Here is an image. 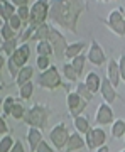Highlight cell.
I'll list each match as a JSON object with an SVG mask.
<instances>
[{"mask_svg": "<svg viewBox=\"0 0 125 152\" xmlns=\"http://www.w3.org/2000/svg\"><path fill=\"white\" fill-rule=\"evenodd\" d=\"M48 15H49V2L48 0H37L34 2V5L31 7V15H29V29H36L39 26H42L44 22L48 20Z\"/></svg>", "mask_w": 125, "mask_h": 152, "instance_id": "obj_4", "label": "cell"}, {"mask_svg": "<svg viewBox=\"0 0 125 152\" xmlns=\"http://www.w3.org/2000/svg\"><path fill=\"white\" fill-rule=\"evenodd\" d=\"M124 137H125V135H124Z\"/></svg>", "mask_w": 125, "mask_h": 152, "instance_id": "obj_49", "label": "cell"}, {"mask_svg": "<svg viewBox=\"0 0 125 152\" xmlns=\"http://www.w3.org/2000/svg\"><path fill=\"white\" fill-rule=\"evenodd\" d=\"M75 129H76V132H80V134H86L91 127H90V122H88L86 117H83V115H78V117H75Z\"/></svg>", "mask_w": 125, "mask_h": 152, "instance_id": "obj_24", "label": "cell"}, {"mask_svg": "<svg viewBox=\"0 0 125 152\" xmlns=\"http://www.w3.org/2000/svg\"><path fill=\"white\" fill-rule=\"evenodd\" d=\"M7 22H9V26H10V27L14 29L15 32H17V31H20V27H22V20L19 19V15H17V14H14V15H12Z\"/></svg>", "mask_w": 125, "mask_h": 152, "instance_id": "obj_36", "label": "cell"}, {"mask_svg": "<svg viewBox=\"0 0 125 152\" xmlns=\"http://www.w3.org/2000/svg\"><path fill=\"white\" fill-rule=\"evenodd\" d=\"M96 152H110V147L103 144V145H100V147L96 149Z\"/></svg>", "mask_w": 125, "mask_h": 152, "instance_id": "obj_42", "label": "cell"}, {"mask_svg": "<svg viewBox=\"0 0 125 152\" xmlns=\"http://www.w3.org/2000/svg\"><path fill=\"white\" fill-rule=\"evenodd\" d=\"M15 103V98L14 96H5L2 100V115L4 117H10V110Z\"/></svg>", "mask_w": 125, "mask_h": 152, "instance_id": "obj_29", "label": "cell"}, {"mask_svg": "<svg viewBox=\"0 0 125 152\" xmlns=\"http://www.w3.org/2000/svg\"><path fill=\"white\" fill-rule=\"evenodd\" d=\"M2 24H4V20H2V17H0V26H2Z\"/></svg>", "mask_w": 125, "mask_h": 152, "instance_id": "obj_44", "label": "cell"}, {"mask_svg": "<svg viewBox=\"0 0 125 152\" xmlns=\"http://www.w3.org/2000/svg\"><path fill=\"white\" fill-rule=\"evenodd\" d=\"M85 147V139L81 137V134L80 132H73V134H69V137H68V142H66V152H75V151H80V149H83Z\"/></svg>", "mask_w": 125, "mask_h": 152, "instance_id": "obj_13", "label": "cell"}, {"mask_svg": "<svg viewBox=\"0 0 125 152\" xmlns=\"http://www.w3.org/2000/svg\"><path fill=\"white\" fill-rule=\"evenodd\" d=\"M86 48L85 42H73V44H68V48L64 51V58L66 59H73V58H76L78 54H83V49Z\"/></svg>", "mask_w": 125, "mask_h": 152, "instance_id": "obj_19", "label": "cell"}, {"mask_svg": "<svg viewBox=\"0 0 125 152\" xmlns=\"http://www.w3.org/2000/svg\"><path fill=\"white\" fill-rule=\"evenodd\" d=\"M7 61H5V58H4V56L0 54V71H2V68H4V64H5Z\"/></svg>", "mask_w": 125, "mask_h": 152, "instance_id": "obj_43", "label": "cell"}, {"mask_svg": "<svg viewBox=\"0 0 125 152\" xmlns=\"http://www.w3.org/2000/svg\"><path fill=\"white\" fill-rule=\"evenodd\" d=\"M48 118H49V112L44 105H32L29 110H26L24 113V124L27 127H34V129H39V130H44L46 125H48Z\"/></svg>", "mask_w": 125, "mask_h": 152, "instance_id": "obj_2", "label": "cell"}, {"mask_svg": "<svg viewBox=\"0 0 125 152\" xmlns=\"http://www.w3.org/2000/svg\"><path fill=\"white\" fill-rule=\"evenodd\" d=\"M36 66H37L41 71L48 69L49 66H51V59H49V56H37V61H36Z\"/></svg>", "mask_w": 125, "mask_h": 152, "instance_id": "obj_35", "label": "cell"}, {"mask_svg": "<svg viewBox=\"0 0 125 152\" xmlns=\"http://www.w3.org/2000/svg\"><path fill=\"white\" fill-rule=\"evenodd\" d=\"M100 2H110V0H100Z\"/></svg>", "mask_w": 125, "mask_h": 152, "instance_id": "obj_46", "label": "cell"}, {"mask_svg": "<svg viewBox=\"0 0 125 152\" xmlns=\"http://www.w3.org/2000/svg\"><path fill=\"white\" fill-rule=\"evenodd\" d=\"M85 63H86V56L85 54H78L76 58H73L71 59V66H73V69L76 71L78 76L83 75V69H85Z\"/></svg>", "mask_w": 125, "mask_h": 152, "instance_id": "obj_25", "label": "cell"}, {"mask_svg": "<svg viewBox=\"0 0 125 152\" xmlns=\"http://www.w3.org/2000/svg\"><path fill=\"white\" fill-rule=\"evenodd\" d=\"M68 137H69V130H68L64 122L54 125L51 129V132H49V140H51V144H53V147H54L56 151L64 149L66 142H68Z\"/></svg>", "mask_w": 125, "mask_h": 152, "instance_id": "obj_6", "label": "cell"}, {"mask_svg": "<svg viewBox=\"0 0 125 152\" xmlns=\"http://www.w3.org/2000/svg\"><path fill=\"white\" fill-rule=\"evenodd\" d=\"M63 73H64V76H66V80L68 81H76L78 80V75H76V71L73 69V66H71V63H66L64 66H63Z\"/></svg>", "mask_w": 125, "mask_h": 152, "instance_id": "obj_33", "label": "cell"}, {"mask_svg": "<svg viewBox=\"0 0 125 152\" xmlns=\"http://www.w3.org/2000/svg\"><path fill=\"white\" fill-rule=\"evenodd\" d=\"M49 31H51V26H49L48 22H44L42 26H39L36 31H34V34H32V37L31 39H36V41H48V37H49Z\"/></svg>", "mask_w": 125, "mask_h": 152, "instance_id": "obj_21", "label": "cell"}, {"mask_svg": "<svg viewBox=\"0 0 125 152\" xmlns=\"http://www.w3.org/2000/svg\"><path fill=\"white\" fill-rule=\"evenodd\" d=\"M100 93H102V96H103L105 103H113L115 98H117V90L112 86V83L105 78L102 80V85H100Z\"/></svg>", "mask_w": 125, "mask_h": 152, "instance_id": "obj_14", "label": "cell"}, {"mask_svg": "<svg viewBox=\"0 0 125 152\" xmlns=\"http://www.w3.org/2000/svg\"><path fill=\"white\" fill-rule=\"evenodd\" d=\"M14 14H15V5H12L7 0H2L0 2V17H2V20L7 22Z\"/></svg>", "mask_w": 125, "mask_h": 152, "instance_id": "obj_20", "label": "cell"}, {"mask_svg": "<svg viewBox=\"0 0 125 152\" xmlns=\"http://www.w3.org/2000/svg\"><path fill=\"white\" fill-rule=\"evenodd\" d=\"M0 36H2V41H9V39L15 37V31L9 26V22H4L0 26Z\"/></svg>", "mask_w": 125, "mask_h": 152, "instance_id": "obj_28", "label": "cell"}, {"mask_svg": "<svg viewBox=\"0 0 125 152\" xmlns=\"http://www.w3.org/2000/svg\"><path fill=\"white\" fill-rule=\"evenodd\" d=\"M17 48H19V39H17V37L9 39V41H2V46H0L2 53H4L5 56H12Z\"/></svg>", "mask_w": 125, "mask_h": 152, "instance_id": "obj_22", "label": "cell"}, {"mask_svg": "<svg viewBox=\"0 0 125 152\" xmlns=\"http://www.w3.org/2000/svg\"><path fill=\"white\" fill-rule=\"evenodd\" d=\"M36 152H54V147L49 145L48 142L42 139V140L37 144V147H36Z\"/></svg>", "mask_w": 125, "mask_h": 152, "instance_id": "obj_37", "label": "cell"}, {"mask_svg": "<svg viewBox=\"0 0 125 152\" xmlns=\"http://www.w3.org/2000/svg\"><path fill=\"white\" fill-rule=\"evenodd\" d=\"M76 93L83 98V100H86V102H91L93 93L86 88V85H85V83H78V85H76Z\"/></svg>", "mask_w": 125, "mask_h": 152, "instance_id": "obj_31", "label": "cell"}, {"mask_svg": "<svg viewBox=\"0 0 125 152\" xmlns=\"http://www.w3.org/2000/svg\"><path fill=\"white\" fill-rule=\"evenodd\" d=\"M15 14L19 15V19L22 20V24H26V22H29V15H31V9H29V5L17 7V9H15Z\"/></svg>", "mask_w": 125, "mask_h": 152, "instance_id": "obj_34", "label": "cell"}, {"mask_svg": "<svg viewBox=\"0 0 125 152\" xmlns=\"http://www.w3.org/2000/svg\"><path fill=\"white\" fill-rule=\"evenodd\" d=\"M5 134H9V125H7L5 118L0 115V135H5Z\"/></svg>", "mask_w": 125, "mask_h": 152, "instance_id": "obj_39", "label": "cell"}, {"mask_svg": "<svg viewBox=\"0 0 125 152\" xmlns=\"http://www.w3.org/2000/svg\"><path fill=\"white\" fill-rule=\"evenodd\" d=\"M32 93H34V83L32 81H27V83H24L22 86H19V96L22 100H31L32 98Z\"/></svg>", "mask_w": 125, "mask_h": 152, "instance_id": "obj_26", "label": "cell"}, {"mask_svg": "<svg viewBox=\"0 0 125 152\" xmlns=\"http://www.w3.org/2000/svg\"><path fill=\"white\" fill-rule=\"evenodd\" d=\"M107 80L112 83V86L117 88L120 83V73H118V63L115 59H110L108 66H107Z\"/></svg>", "mask_w": 125, "mask_h": 152, "instance_id": "obj_16", "label": "cell"}, {"mask_svg": "<svg viewBox=\"0 0 125 152\" xmlns=\"http://www.w3.org/2000/svg\"><path fill=\"white\" fill-rule=\"evenodd\" d=\"M66 103H68V110H69L71 117H78L83 113V110L86 108L88 102L83 100L76 91H68L66 95Z\"/></svg>", "mask_w": 125, "mask_h": 152, "instance_id": "obj_10", "label": "cell"}, {"mask_svg": "<svg viewBox=\"0 0 125 152\" xmlns=\"http://www.w3.org/2000/svg\"><path fill=\"white\" fill-rule=\"evenodd\" d=\"M105 24H107V27H110V31H113L117 36H120V37L125 36V17H124V14H122L120 9H115V10L110 12Z\"/></svg>", "mask_w": 125, "mask_h": 152, "instance_id": "obj_7", "label": "cell"}, {"mask_svg": "<svg viewBox=\"0 0 125 152\" xmlns=\"http://www.w3.org/2000/svg\"><path fill=\"white\" fill-rule=\"evenodd\" d=\"M0 110H2V100H0Z\"/></svg>", "mask_w": 125, "mask_h": 152, "instance_id": "obj_45", "label": "cell"}, {"mask_svg": "<svg viewBox=\"0 0 125 152\" xmlns=\"http://www.w3.org/2000/svg\"><path fill=\"white\" fill-rule=\"evenodd\" d=\"M10 152H24V145H22L20 140H15L14 142V145H12Z\"/></svg>", "mask_w": 125, "mask_h": 152, "instance_id": "obj_40", "label": "cell"}, {"mask_svg": "<svg viewBox=\"0 0 125 152\" xmlns=\"http://www.w3.org/2000/svg\"><path fill=\"white\" fill-rule=\"evenodd\" d=\"M10 4L12 5H15V7H24V5H27L29 4V0H10Z\"/></svg>", "mask_w": 125, "mask_h": 152, "instance_id": "obj_41", "label": "cell"}, {"mask_svg": "<svg viewBox=\"0 0 125 152\" xmlns=\"http://www.w3.org/2000/svg\"><path fill=\"white\" fill-rule=\"evenodd\" d=\"M12 145H14V139L9 134L2 135V139H0V152H10Z\"/></svg>", "mask_w": 125, "mask_h": 152, "instance_id": "obj_32", "label": "cell"}, {"mask_svg": "<svg viewBox=\"0 0 125 152\" xmlns=\"http://www.w3.org/2000/svg\"><path fill=\"white\" fill-rule=\"evenodd\" d=\"M105 140H107V134L102 127H93L85 134V145L90 149V151H95L100 145H103Z\"/></svg>", "mask_w": 125, "mask_h": 152, "instance_id": "obj_8", "label": "cell"}, {"mask_svg": "<svg viewBox=\"0 0 125 152\" xmlns=\"http://www.w3.org/2000/svg\"><path fill=\"white\" fill-rule=\"evenodd\" d=\"M125 135V120L118 118L112 122V137L113 139H120Z\"/></svg>", "mask_w": 125, "mask_h": 152, "instance_id": "obj_23", "label": "cell"}, {"mask_svg": "<svg viewBox=\"0 0 125 152\" xmlns=\"http://www.w3.org/2000/svg\"><path fill=\"white\" fill-rule=\"evenodd\" d=\"M36 51H37V56H51V54H54L53 46L49 44V41H39Z\"/></svg>", "mask_w": 125, "mask_h": 152, "instance_id": "obj_27", "label": "cell"}, {"mask_svg": "<svg viewBox=\"0 0 125 152\" xmlns=\"http://www.w3.org/2000/svg\"><path fill=\"white\" fill-rule=\"evenodd\" d=\"M83 12L85 0H53L49 4L48 19L75 34L78 31V20Z\"/></svg>", "mask_w": 125, "mask_h": 152, "instance_id": "obj_1", "label": "cell"}, {"mask_svg": "<svg viewBox=\"0 0 125 152\" xmlns=\"http://www.w3.org/2000/svg\"><path fill=\"white\" fill-rule=\"evenodd\" d=\"M113 118H115V115H113L112 107L108 103H100V107L96 110V117H95L96 124L98 125H108L113 122Z\"/></svg>", "mask_w": 125, "mask_h": 152, "instance_id": "obj_12", "label": "cell"}, {"mask_svg": "<svg viewBox=\"0 0 125 152\" xmlns=\"http://www.w3.org/2000/svg\"><path fill=\"white\" fill-rule=\"evenodd\" d=\"M39 86L46 88V90H56L58 86H61V75L56 66H49L48 69L41 71V76L37 78Z\"/></svg>", "mask_w": 125, "mask_h": 152, "instance_id": "obj_5", "label": "cell"}, {"mask_svg": "<svg viewBox=\"0 0 125 152\" xmlns=\"http://www.w3.org/2000/svg\"><path fill=\"white\" fill-rule=\"evenodd\" d=\"M48 41H49V44L53 46V51H54L56 58H58V59H63V58H64V51H66V48H68V44H66V41H64V36H63L59 31H56L54 27H51Z\"/></svg>", "mask_w": 125, "mask_h": 152, "instance_id": "obj_9", "label": "cell"}, {"mask_svg": "<svg viewBox=\"0 0 125 152\" xmlns=\"http://www.w3.org/2000/svg\"><path fill=\"white\" fill-rule=\"evenodd\" d=\"M117 63H118V73H120V80H124L125 81V56L122 54L118 58V61H117Z\"/></svg>", "mask_w": 125, "mask_h": 152, "instance_id": "obj_38", "label": "cell"}, {"mask_svg": "<svg viewBox=\"0 0 125 152\" xmlns=\"http://www.w3.org/2000/svg\"><path fill=\"white\" fill-rule=\"evenodd\" d=\"M120 152H125V151H120Z\"/></svg>", "mask_w": 125, "mask_h": 152, "instance_id": "obj_47", "label": "cell"}, {"mask_svg": "<svg viewBox=\"0 0 125 152\" xmlns=\"http://www.w3.org/2000/svg\"><path fill=\"white\" fill-rule=\"evenodd\" d=\"M42 140V132L39 129H34V127H29L27 130V144H29V152H36V147L37 144Z\"/></svg>", "mask_w": 125, "mask_h": 152, "instance_id": "obj_17", "label": "cell"}, {"mask_svg": "<svg viewBox=\"0 0 125 152\" xmlns=\"http://www.w3.org/2000/svg\"><path fill=\"white\" fill-rule=\"evenodd\" d=\"M86 59L90 61L91 64H95V66H102L105 61H107V56H105L103 49H102V46H100L96 41H91V44H90Z\"/></svg>", "mask_w": 125, "mask_h": 152, "instance_id": "obj_11", "label": "cell"}, {"mask_svg": "<svg viewBox=\"0 0 125 152\" xmlns=\"http://www.w3.org/2000/svg\"><path fill=\"white\" fill-rule=\"evenodd\" d=\"M85 85H86V88L90 90V91L95 95L96 91H100V85H102V78H100V75L98 73H95V71H91V73H88L86 78H85Z\"/></svg>", "mask_w": 125, "mask_h": 152, "instance_id": "obj_18", "label": "cell"}, {"mask_svg": "<svg viewBox=\"0 0 125 152\" xmlns=\"http://www.w3.org/2000/svg\"><path fill=\"white\" fill-rule=\"evenodd\" d=\"M0 2H2V0H0Z\"/></svg>", "mask_w": 125, "mask_h": 152, "instance_id": "obj_48", "label": "cell"}, {"mask_svg": "<svg viewBox=\"0 0 125 152\" xmlns=\"http://www.w3.org/2000/svg\"><path fill=\"white\" fill-rule=\"evenodd\" d=\"M32 76H34V68L31 64H26V66H22L20 69H19L17 76L14 78V81H15L17 86H22L24 83L32 81Z\"/></svg>", "mask_w": 125, "mask_h": 152, "instance_id": "obj_15", "label": "cell"}, {"mask_svg": "<svg viewBox=\"0 0 125 152\" xmlns=\"http://www.w3.org/2000/svg\"><path fill=\"white\" fill-rule=\"evenodd\" d=\"M24 113H26V108L22 107V103L15 102L14 107H12V110H10V117L14 120H22V118H24Z\"/></svg>", "mask_w": 125, "mask_h": 152, "instance_id": "obj_30", "label": "cell"}, {"mask_svg": "<svg viewBox=\"0 0 125 152\" xmlns=\"http://www.w3.org/2000/svg\"><path fill=\"white\" fill-rule=\"evenodd\" d=\"M29 58H31V46H29V42L19 44V48L14 51V54L9 56V59H7V66H9L12 78H15L22 66L27 64Z\"/></svg>", "mask_w": 125, "mask_h": 152, "instance_id": "obj_3", "label": "cell"}]
</instances>
